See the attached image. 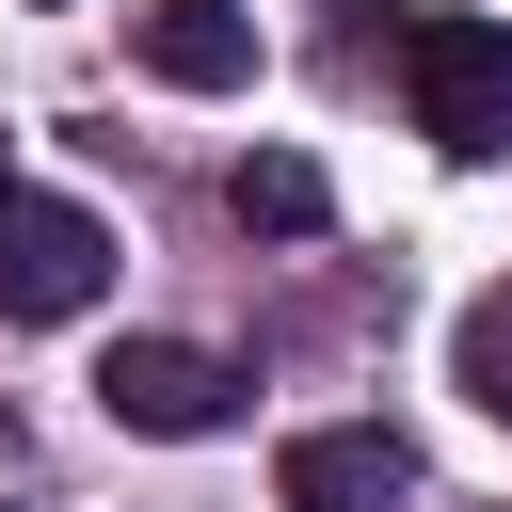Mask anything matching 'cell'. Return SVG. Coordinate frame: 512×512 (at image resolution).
Masks as SVG:
<instances>
[{
  "label": "cell",
  "instance_id": "obj_1",
  "mask_svg": "<svg viewBox=\"0 0 512 512\" xmlns=\"http://www.w3.org/2000/svg\"><path fill=\"white\" fill-rule=\"evenodd\" d=\"M400 96H416V128L448 160H496L512 144V16H480V0L400 16Z\"/></svg>",
  "mask_w": 512,
  "mask_h": 512
},
{
  "label": "cell",
  "instance_id": "obj_2",
  "mask_svg": "<svg viewBox=\"0 0 512 512\" xmlns=\"http://www.w3.org/2000/svg\"><path fill=\"white\" fill-rule=\"evenodd\" d=\"M96 416L192 448V432H240V368L192 352V336H112V352H96Z\"/></svg>",
  "mask_w": 512,
  "mask_h": 512
},
{
  "label": "cell",
  "instance_id": "obj_3",
  "mask_svg": "<svg viewBox=\"0 0 512 512\" xmlns=\"http://www.w3.org/2000/svg\"><path fill=\"white\" fill-rule=\"evenodd\" d=\"M96 288H112V224L64 192H16L0 208V320H80Z\"/></svg>",
  "mask_w": 512,
  "mask_h": 512
},
{
  "label": "cell",
  "instance_id": "obj_4",
  "mask_svg": "<svg viewBox=\"0 0 512 512\" xmlns=\"http://www.w3.org/2000/svg\"><path fill=\"white\" fill-rule=\"evenodd\" d=\"M416 496V448L384 432V416H320V432H288V464H272V512H400Z\"/></svg>",
  "mask_w": 512,
  "mask_h": 512
},
{
  "label": "cell",
  "instance_id": "obj_5",
  "mask_svg": "<svg viewBox=\"0 0 512 512\" xmlns=\"http://www.w3.org/2000/svg\"><path fill=\"white\" fill-rule=\"evenodd\" d=\"M144 64L176 96H240L256 80V0H144Z\"/></svg>",
  "mask_w": 512,
  "mask_h": 512
},
{
  "label": "cell",
  "instance_id": "obj_6",
  "mask_svg": "<svg viewBox=\"0 0 512 512\" xmlns=\"http://www.w3.org/2000/svg\"><path fill=\"white\" fill-rule=\"evenodd\" d=\"M224 208H240L256 240H304V224H320V160H304V144H256V160L224 176Z\"/></svg>",
  "mask_w": 512,
  "mask_h": 512
},
{
  "label": "cell",
  "instance_id": "obj_7",
  "mask_svg": "<svg viewBox=\"0 0 512 512\" xmlns=\"http://www.w3.org/2000/svg\"><path fill=\"white\" fill-rule=\"evenodd\" d=\"M448 384H464V400L512 432V288H480V304L448 320Z\"/></svg>",
  "mask_w": 512,
  "mask_h": 512
},
{
  "label": "cell",
  "instance_id": "obj_8",
  "mask_svg": "<svg viewBox=\"0 0 512 512\" xmlns=\"http://www.w3.org/2000/svg\"><path fill=\"white\" fill-rule=\"evenodd\" d=\"M0 208H16V144H0Z\"/></svg>",
  "mask_w": 512,
  "mask_h": 512
}]
</instances>
